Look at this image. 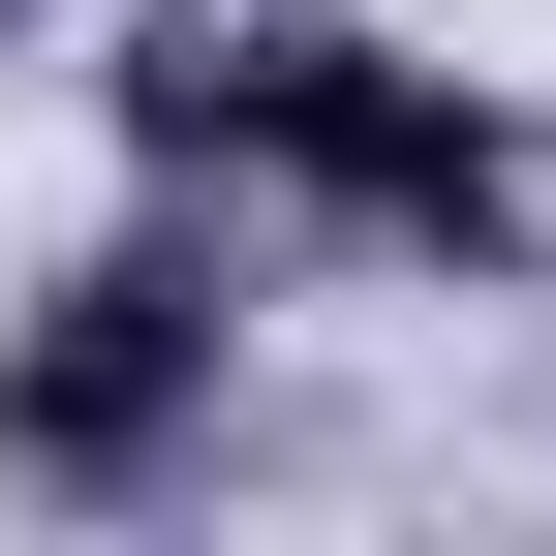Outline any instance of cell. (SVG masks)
<instances>
[{
	"label": "cell",
	"mask_w": 556,
	"mask_h": 556,
	"mask_svg": "<svg viewBox=\"0 0 556 556\" xmlns=\"http://www.w3.org/2000/svg\"><path fill=\"white\" fill-rule=\"evenodd\" d=\"M124 124H155V155H278V186H340V217H402V248H495L526 217L495 124L402 93V62H340V31H186V62H124Z\"/></svg>",
	"instance_id": "obj_1"
},
{
	"label": "cell",
	"mask_w": 556,
	"mask_h": 556,
	"mask_svg": "<svg viewBox=\"0 0 556 556\" xmlns=\"http://www.w3.org/2000/svg\"><path fill=\"white\" fill-rule=\"evenodd\" d=\"M186 371H217V278H155V248H124V278H62V340L0 371V433H31V464H124Z\"/></svg>",
	"instance_id": "obj_2"
}]
</instances>
